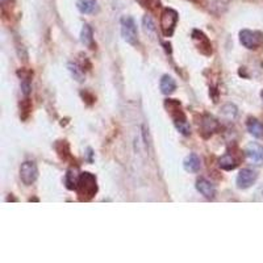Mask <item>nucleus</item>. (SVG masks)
Wrapping results in <instances>:
<instances>
[{
	"label": "nucleus",
	"instance_id": "f257e3e1",
	"mask_svg": "<svg viewBox=\"0 0 263 263\" xmlns=\"http://www.w3.org/2000/svg\"><path fill=\"white\" fill-rule=\"evenodd\" d=\"M77 192L82 201H88L98 192V181L96 177L91 173H82L79 175L77 184Z\"/></svg>",
	"mask_w": 263,
	"mask_h": 263
},
{
	"label": "nucleus",
	"instance_id": "f03ea898",
	"mask_svg": "<svg viewBox=\"0 0 263 263\" xmlns=\"http://www.w3.org/2000/svg\"><path fill=\"white\" fill-rule=\"evenodd\" d=\"M164 105H166V108L170 111V114L173 116L175 128L181 132V134L190 136L191 127L190 124H188V120H187L186 115H184V112L181 109V103H179L178 100L167 99L166 100V103H164Z\"/></svg>",
	"mask_w": 263,
	"mask_h": 263
},
{
	"label": "nucleus",
	"instance_id": "7ed1b4c3",
	"mask_svg": "<svg viewBox=\"0 0 263 263\" xmlns=\"http://www.w3.org/2000/svg\"><path fill=\"white\" fill-rule=\"evenodd\" d=\"M178 12L173 8H164L161 14V31L164 37H171L178 24Z\"/></svg>",
	"mask_w": 263,
	"mask_h": 263
},
{
	"label": "nucleus",
	"instance_id": "20e7f679",
	"mask_svg": "<svg viewBox=\"0 0 263 263\" xmlns=\"http://www.w3.org/2000/svg\"><path fill=\"white\" fill-rule=\"evenodd\" d=\"M240 42L246 49L255 50L263 45V33L261 31L244 29L240 32Z\"/></svg>",
	"mask_w": 263,
	"mask_h": 263
},
{
	"label": "nucleus",
	"instance_id": "39448f33",
	"mask_svg": "<svg viewBox=\"0 0 263 263\" xmlns=\"http://www.w3.org/2000/svg\"><path fill=\"white\" fill-rule=\"evenodd\" d=\"M121 34L128 44L131 45L138 44V31H137L136 21L131 16L121 17Z\"/></svg>",
	"mask_w": 263,
	"mask_h": 263
},
{
	"label": "nucleus",
	"instance_id": "423d86ee",
	"mask_svg": "<svg viewBox=\"0 0 263 263\" xmlns=\"http://www.w3.org/2000/svg\"><path fill=\"white\" fill-rule=\"evenodd\" d=\"M38 178V168L33 161H25L20 167V179L25 186H32Z\"/></svg>",
	"mask_w": 263,
	"mask_h": 263
},
{
	"label": "nucleus",
	"instance_id": "0eeeda50",
	"mask_svg": "<svg viewBox=\"0 0 263 263\" xmlns=\"http://www.w3.org/2000/svg\"><path fill=\"white\" fill-rule=\"evenodd\" d=\"M258 179V173L253 168H242L237 175L236 184L240 190H246L254 184Z\"/></svg>",
	"mask_w": 263,
	"mask_h": 263
},
{
	"label": "nucleus",
	"instance_id": "6e6552de",
	"mask_svg": "<svg viewBox=\"0 0 263 263\" xmlns=\"http://www.w3.org/2000/svg\"><path fill=\"white\" fill-rule=\"evenodd\" d=\"M192 41L195 42L196 48L201 54L207 55V57L212 54V44L209 41L208 37L205 36L204 32H201L199 29L192 31Z\"/></svg>",
	"mask_w": 263,
	"mask_h": 263
},
{
	"label": "nucleus",
	"instance_id": "1a4fd4ad",
	"mask_svg": "<svg viewBox=\"0 0 263 263\" xmlns=\"http://www.w3.org/2000/svg\"><path fill=\"white\" fill-rule=\"evenodd\" d=\"M246 157L255 164H263V148L257 142H251L246 146Z\"/></svg>",
	"mask_w": 263,
	"mask_h": 263
},
{
	"label": "nucleus",
	"instance_id": "9d476101",
	"mask_svg": "<svg viewBox=\"0 0 263 263\" xmlns=\"http://www.w3.org/2000/svg\"><path fill=\"white\" fill-rule=\"evenodd\" d=\"M196 190L199 191L201 195L207 197V199H214L216 196V187L211 183L209 181H207L205 178H199L196 181Z\"/></svg>",
	"mask_w": 263,
	"mask_h": 263
},
{
	"label": "nucleus",
	"instance_id": "9b49d317",
	"mask_svg": "<svg viewBox=\"0 0 263 263\" xmlns=\"http://www.w3.org/2000/svg\"><path fill=\"white\" fill-rule=\"evenodd\" d=\"M218 129V121L214 116L211 115H205L201 121V134L204 137H209L214 134V132Z\"/></svg>",
	"mask_w": 263,
	"mask_h": 263
},
{
	"label": "nucleus",
	"instance_id": "f8f14e48",
	"mask_svg": "<svg viewBox=\"0 0 263 263\" xmlns=\"http://www.w3.org/2000/svg\"><path fill=\"white\" fill-rule=\"evenodd\" d=\"M183 167L186 170L187 173H192L195 174L197 173L201 167V161H200L199 155L196 154H190L187 155L186 159H184V162H183Z\"/></svg>",
	"mask_w": 263,
	"mask_h": 263
},
{
	"label": "nucleus",
	"instance_id": "ddd939ff",
	"mask_svg": "<svg viewBox=\"0 0 263 263\" xmlns=\"http://www.w3.org/2000/svg\"><path fill=\"white\" fill-rule=\"evenodd\" d=\"M159 88H161V92L164 95H171L177 90V82L173 77L170 75H164L161 78V83H159Z\"/></svg>",
	"mask_w": 263,
	"mask_h": 263
},
{
	"label": "nucleus",
	"instance_id": "4468645a",
	"mask_svg": "<svg viewBox=\"0 0 263 263\" xmlns=\"http://www.w3.org/2000/svg\"><path fill=\"white\" fill-rule=\"evenodd\" d=\"M246 128L250 132V134L254 136L255 138H262L263 137V123H261L258 118L250 117L246 123Z\"/></svg>",
	"mask_w": 263,
	"mask_h": 263
},
{
	"label": "nucleus",
	"instance_id": "2eb2a0df",
	"mask_svg": "<svg viewBox=\"0 0 263 263\" xmlns=\"http://www.w3.org/2000/svg\"><path fill=\"white\" fill-rule=\"evenodd\" d=\"M218 166L225 171H231L238 166V161L234 158V155L227 153V154H224L218 158Z\"/></svg>",
	"mask_w": 263,
	"mask_h": 263
},
{
	"label": "nucleus",
	"instance_id": "dca6fc26",
	"mask_svg": "<svg viewBox=\"0 0 263 263\" xmlns=\"http://www.w3.org/2000/svg\"><path fill=\"white\" fill-rule=\"evenodd\" d=\"M81 41L90 49H94V31L88 24H84L81 32Z\"/></svg>",
	"mask_w": 263,
	"mask_h": 263
},
{
	"label": "nucleus",
	"instance_id": "f3484780",
	"mask_svg": "<svg viewBox=\"0 0 263 263\" xmlns=\"http://www.w3.org/2000/svg\"><path fill=\"white\" fill-rule=\"evenodd\" d=\"M77 7L78 9L84 15L94 14L96 11V3L94 0H79Z\"/></svg>",
	"mask_w": 263,
	"mask_h": 263
},
{
	"label": "nucleus",
	"instance_id": "a211bd4d",
	"mask_svg": "<svg viewBox=\"0 0 263 263\" xmlns=\"http://www.w3.org/2000/svg\"><path fill=\"white\" fill-rule=\"evenodd\" d=\"M78 179L79 177L75 175L73 170H68L66 177H65V184L67 187L68 190H77V184H78Z\"/></svg>",
	"mask_w": 263,
	"mask_h": 263
},
{
	"label": "nucleus",
	"instance_id": "6ab92c4d",
	"mask_svg": "<svg viewBox=\"0 0 263 263\" xmlns=\"http://www.w3.org/2000/svg\"><path fill=\"white\" fill-rule=\"evenodd\" d=\"M55 149L58 151L59 157L62 159H67L70 157V149H68V144L66 141H59L55 145Z\"/></svg>",
	"mask_w": 263,
	"mask_h": 263
},
{
	"label": "nucleus",
	"instance_id": "aec40b11",
	"mask_svg": "<svg viewBox=\"0 0 263 263\" xmlns=\"http://www.w3.org/2000/svg\"><path fill=\"white\" fill-rule=\"evenodd\" d=\"M68 68L70 71L74 75V78L77 79L78 82H83V78H84V70H83L82 66H79L77 64H70L68 65Z\"/></svg>",
	"mask_w": 263,
	"mask_h": 263
},
{
	"label": "nucleus",
	"instance_id": "412c9836",
	"mask_svg": "<svg viewBox=\"0 0 263 263\" xmlns=\"http://www.w3.org/2000/svg\"><path fill=\"white\" fill-rule=\"evenodd\" d=\"M221 114L224 115V116H227L228 118H234L237 115L236 105H233V104L224 105L221 109Z\"/></svg>",
	"mask_w": 263,
	"mask_h": 263
},
{
	"label": "nucleus",
	"instance_id": "4be33fe9",
	"mask_svg": "<svg viewBox=\"0 0 263 263\" xmlns=\"http://www.w3.org/2000/svg\"><path fill=\"white\" fill-rule=\"evenodd\" d=\"M144 27H145V31L148 33H155V31H157L153 18L150 17V16H148V15L144 17Z\"/></svg>",
	"mask_w": 263,
	"mask_h": 263
},
{
	"label": "nucleus",
	"instance_id": "5701e85b",
	"mask_svg": "<svg viewBox=\"0 0 263 263\" xmlns=\"http://www.w3.org/2000/svg\"><path fill=\"white\" fill-rule=\"evenodd\" d=\"M140 1L146 8H155L157 5H159V0H140Z\"/></svg>",
	"mask_w": 263,
	"mask_h": 263
},
{
	"label": "nucleus",
	"instance_id": "b1692460",
	"mask_svg": "<svg viewBox=\"0 0 263 263\" xmlns=\"http://www.w3.org/2000/svg\"><path fill=\"white\" fill-rule=\"evenodd\" d=\"M9 0H0V3H1V4L4 5V4H7V3H8Z\"/></svg>",
	"mask_w": 263,
	"mask_h": 263
},
{
	"label": "nucleus",
	"instance_id": "393cba45",
	"mask_svg": "<svg viewBox=\"0 0 263 263\" xmlns=\"http://www.w3.org/2000/svg\"><path fill=\"white\" fill-rule=\"evenodd\" d=\"M261 98H262V100H263V90H262V92H261Z\"/></svg>",
	"mask_w": 263,
	"mask_h": 263
}]
</instances>
